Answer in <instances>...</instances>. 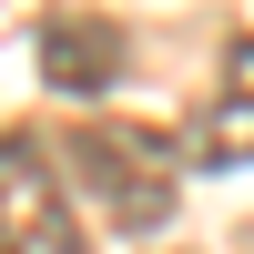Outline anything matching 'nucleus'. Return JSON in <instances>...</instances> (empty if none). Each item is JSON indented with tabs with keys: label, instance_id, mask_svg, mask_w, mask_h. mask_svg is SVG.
Here are the masks:
<instances>
[{
	"label": "nucleus",
	"instance_id": "nucleus-1",
	"mask_svg": "<svg viewBox=\"0 0 254 254\" xmlns=\"http://www.w3.org/2000/svg\"><path fill=\"white\" fill-rule=\"evenodd\" d=\"M61 153L81 163V193H92V214L112 224V234H163V224H173L183 183H173L163 132H142V122H81Z\"/></svg>",
	"mask_w": 254,
	"mask_h": 254
},
{
	"label": "nucleus",
	"instance_id": "nucleus-2",
	"mask_svg": "<svg viewBox=\"0 0 254 254\" xmlns=\"http://www.w3.org/2000/svg\"><path fill=\"white\" fill-rule=\"evenodd\" d=\"M0 254H81L61 163L41 153V132H0Z\"/></svg>",
	"mask_w": 254,
	"mask_h": 254
},
{
	"label": "nucleus",
	"instance_id": "nucleus-3",
	"mask_svg": "<svg viewBox=\"0 0 254 254\" xmlns=\"http://www.w3.org/2000/svg\"><path fill=\"white\" fill-rule=\"evenodd\" d=\"M31 61H41V81L51 92H112V71H122V20H102V10H41V31H31Z\"/></svg>",
	"mask_w": 254,
	"mask_h": 254
},
{
	"label": "nucleus",
	"instance_id": "nucleus-4",
	"mask_svg": "<svg viewBox=\"0 0 254 254\" xmlns=\"http://www.w3.org/2000/svg\"><path fill=\"white\" fill-rule=\"evenodd\" d=\"M183 153H193L203 173H234V163H254V31L224 51L214 92L193 102V132H183Z\"/></svg>",
	"mask_w": 254,
	"mask_h": 254
}]
</instances>
